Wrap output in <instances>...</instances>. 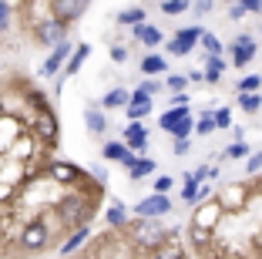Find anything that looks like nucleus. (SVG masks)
Wrapping results in <instances>:
<instances>
[{
  "label": "nucleus",
  "instance_id": "1",
  "mask_svg": "<svg viewBox=\"0 0 262 259\" xmlns=\"http://www.w3.org/2000/svg\"><path fill=\"white\" fill-rule=\"evenodd\" d=\"M94 215V202L88 195H68L57 202V219H61V226L68 229H77V226H88V219Z\"/></svg>",
  "mask_w": 262,
  "mask_h": 259
},
{
  "label": "nucleus",
  "instance_id": "2",
  "mask_svg": "<svg viewBox=\"0 0 262 259\" xmlns=\"http://www.w3.org/2000/svg\"><path fill=\"white\" fill-rule=\"evenodd\" d=\"M128 232H131V239H135L141 249H151L155 252V249H162V246H168V229L158 226L155 219H138Z\"/></svg>",
  "mask_w": 262,
  "mask_h": 259
},
{
  "label": "nucleus",
  "instance_id": "3",
  "mask_svg": "<svg viewBox=\"0 0 262 259\" xmlns=\"http://www.w3.org/2000/svg\"><path fill=\"white\" fill-rule=\"evenodd\" d=\"M34 37H37V44H44V47H57L61 41H68V24L54 21V17H44V21L34 24Z\"/></svg>",
  "mask_w": 262,
  "mask_h": 259
},
{
  "label": "nucleus",
  "instance_id": "4",
  "mask_svg": "<svg viewBox=\"0 0 262 259\" xmlns=\"http://www.w3.org/2000/svg\"><path fill=\"white\" fill-rule=\"evenodd\" d=\"M88 4L91 0H47V10H51V17L54 21H61V24H74V21H81V14L88 10Z\"/></svg>",
  "mask_w": 262,
  "mask_h": 259
},
{
  "label": "nucleus",
  "instance_id": "5",
  "mask_svg": "<svg viewBox=\"0 0 262 259\" xmlns=\"http://www.w3.org/2000/svg\"><path fill=\"white\" fill-rule=\"evenodd\" d=\"M47 243H51V229H47V222L34 219V222H27V226L20 229V246H24L27 252H37V249H44Z\"/></svg>",
  "mask_w": 262,
  "mask_h": 259
},
{
  "label": "nucleus",
  "instance_id": "6",
  "mask_svg": "<svg viewBox=\"0 0 262 259\" xmlns=\"http://www.w3.org/2000/svg\"><path fill=\"white\" fill-rule=\"evenodd\" d=\"M171 212V198L168 195H158V192H151L148 198H141L138 206H135V215L138 219H162V215Z\"/></svg>",
  "mask_w": 262,
  "mask_h": 259
},
{
  "label": "nucleus",
  "instance_id": "7",
  "mask_svg": "<svg viewBox=\"0 0 262 259\" xmlns=\"http://www.w3.org/2000/svg\"><path fill=\"white\" fill-rule=\"evenodd\" d=\"M34 135L44 142V145H57V114L51 108H40L37 118H34Z\"/></svg>",
  "mask_w": 262,
  "mask_h": 259
},
{
  "label": "nucleus",
  "instance_id": "8",
  "mask_svg": "<svg viewBox=\"0 0 262 259\" xmlns=\"http://www.w3.org/2000/svg\"><path fill=\"white\" fill-rule=\"evenodd\" d=\"M71 51H74V47H71V41H61L57 47H51L47 61L40 64V77H57V74H61V71H64V61L71 57Z\"/></svg>",
  "mask_w": 262,
  "mask_h": 259
},
{
  "label": "nucleus",
  "instance_id": "9",
  "mask_svg": "<svg viewBox=\"0 0 262 259\" xmlns=\"http://www.w3.org/2000/svg\"><path fill=\"white\" fill-rule=\"evenodd\" d=\"M47 175L54 178L57 185H71V189L84 182V172L77 165H71V162H51V165H47Z\"/></svg>",
  "mask_w": 262,
  "mask_h": 259
},
{
  "label": "nucleus",
  "instance_id": "10",
  "mask_svg": "<svg viewBox=\"0 0 262 259\" xmlns=\"http://www.w3.org/2000/svg\"><path fill=\"white\" fill-rule=\"evenodd\" d=\"M199 37H202V27H182V31L168 41V54H175V57L192 54V47L199 44Z\"/></svg>",
  "mask_w": 262,
  "mask_h": 259
},
{
  "label": "nucleus",
  "instance_id": "11",
  "mask_svg": "<svg viewBox=\"0 0 262 259\" xmlns=\"http://www.w3.org/2000/svg\"><path fill=\"white\" fill-rule=\"evenodd\" d=\"M121 142H124V148H128L131 155H145L148 152V131H145V125L141 122H131L128 128H124V135H121Z\"/></svg>",
  "mask_w": 262,
  "mask_h": 259
},
{
  "label": "nucleus",
  "instance_id": "12",
  "mask_svg": "<svg viewBox=\"0 0 262 259\" xmlns=\"http://www.w3.org/2000/svg\"><path fill=\"white\" fill-rule=\"evenodd\" d=\"M252 57H255V37L252 34H239V37L232 41V64L235 68H246Z\"/></svg>",
  "mask_w": 262,
  "mask_h": 259
},
{
  "label": "nucleus",
  "instance_id": "13",
  "mask_svg": "<svg viewBox=\"0 0 262 259\" xmlns=\"http://www.w3.org/2000/svg\"><path fill=\"white\" fill-rule=\"evenodd\" d=\"M219 219H222V206H219V202H202V209L192 219V229H208V232H215Z\"/></svg>",
  "mask_w": 262,
  "mask_h": 259
},
{
  "label": "nucleus",
  "instance_id": "14",
  "mask_svg": "<svg viewBox=\"0 0 262 259\" xmlns=\"http://www.w3.org/2000/svg\"><path fill=\"white\" fill-rule=\"evenodd\" d=\"M101 155H104L108 162H121L124 168H131V165H135V158H138V155H131L128 148H124V142H108V145L101 148Z\"/></svg>",
  "mask_w": 262,
  "mask_h": 259
},
{
  "label": "nucleus",
  "instance_id": "15",
  "mask_svg": "<svg viewBox=\"0 0 262 259\" xmlns=\"http://www.w3.org/2000/svg\"><path fill=\"white\" fill-rule=\"evenodd\" d=\"M131 34H135V41H141L145 47H158L162 44V27H155V24H138V27H131Z\"/></svg>",
  "mask_w": 262,
  "mask_h": 259
},
{
  "label": "nucleus",
  "instance_id": "16",
  "mask_svg": "<svg viewBox=\"0 0 262 259\" xmlns=\"http://www.w3.org/2000/svg\"><path fill=\"white\" fill-rule=\"evenodd\" d=\"M88 54H91V47H88V44L74 47V51H71V57L64 61V71H61V77H71V74H77V71H81V64L88 61Z\"/></svg>",
  "mask_w": 262,
  "mask_h": 259
},
{
  "label": "nucleus",
  "instance_id": "17",
  "mask_svg": "<svg viewBox=\"0 0 262 259\" xmlns=\"http://www.w3.org/2000/svg\"><path fill=\"white\" fill-rule=\"evenodd\" d=\"M225 68H229V64H225L222 54H208V57H205V74H202V77H205L208 84H215L219 77L225 74Z\"/></svg>",
  "mask_w": 262,
  "mask_h": 259
},
{
  "label": "nucleus",
  "instance_id": "18",
  "mask_svg": "<svg viewBox=\"0 0 262 259\" xmlns=\"http://www.w3.org/2000/svg\"><path fill=\"white\" fill-rule=\"evenodd\" d=\"M155 168H158V165H155V158L141 155V158H135V165L128 168V178H131V182H141V178H148V175H151Z\"/></svg>",
  "mask_w": 262,
  "mask_h": 259
},
{
  "label": "nucleus",
  "instance_id": "19",
  "mask_svg": "<svg viewBox=\"0 0 262 259\" xmlns=\"http://www.w3.org/2000/svg\"><path fill=\"white\" fill-rule=\"evenodd\" d=\"M84 122H88V131H91V135H104V131H108V118H104L101 108H88Z\"/></svg>",
  "mask_w": 262,
  "mask_h": 259
},
{
  "label": "nucleus",
  "instance_id": "20",
  "mask_svg": "<svg viewBox=\"0 0 262 259\" xmlns=\"http://www.w3.org/2000/svg\"><path fill=\"white\" fill-rule=\"evenodd\" d=\"M88 236H91V229H88V226H77L74 232H71V236L64 239V246H61V256H71V252H74V249H81Z\"/></svg>",
  "mask_w": 262,
  "mask_h": 259
},
{
  "label": "nucleus",
  "instance_id": "21",
  "mask_svg": "<svg viewBox=\"0 0 262 259\" xmlns=\"http://www.w3.org/2000/svg\"><path fill=\"white\" fill-rule=\"evenodd\" d=\"M165 68H168V61H165L162 54H145V61H141V71H145L148 77L165 74Z\"/></svg>",
  "mask_w": 262,
  "mask_h": 259
},
{
  "label": "nucleus",
  "instance_id": "22",
  "mask_svg": "<svg viewBox=\"0 0 262 259\" xmlns=\"http://www.w3.org/2000/svg\"><path fill=\"white\" fill-rule=\"evenodd\" d=\"M162 91V81H155V77H148V81H141L135 91H131V101H151V94Z\"/></svg>",
  "mask_w": 262,
  "mask_h": 259
},
{
  "label": "nucleus",
  "instance_id": "23",
  "mask_svg": "<svg viewBox=\"0 0 262 259\" xmlns=\"http://www.w3.org/2000/svg\"><path fill=\"white\" fill-rule=\"evenodd\" d=\"M148 21V10L145 7H128L118 14V24H124V27H138V24Z\"/></svg>",
  "mask_w": 262,
  "mask_h": 259
},
{
  "label": "nucleus",
  "instance_id": "24",
  "mask_svg": "<svg viewBox=\"0 0 262 259\" xmlns=\"http://www.w3.org/2000/svg\"><path fill=\"white\" fill-rule=\"evenodd\" d=\"M128 101H131V94L124 91V88H111V91L101 98V108H128Z\"/></svg>",
  "mask_w": 262,
  "mask_h": 259
},
{
  "label": "nucleus",
  "instance_id": "25",
  "mask_svg": "<svg viewBox=\"0 0 262 259\" xmlns=\"http://www.w3.org/2000/svg\"><path fill=\"white\" fill-rule=\"evenodd\" d=\"M185 118H192V114H188V108H168V111L162 114V122H158V125H162V131H171L178 122H185Z\"/></svg>",
  "mask_w": 262,
  "mask_h": 259
},
{
  "label": "nucleus",
  "instance_id": "26",
  "mask_svg": "<svg viewBox=\"0 0 262 259\" xmlns=\"http://www.w3.org/2000/svg\"><path fill=\"white\" fill-rule=\"evenodd\" d=\"M104 219H108L111 229H124V226H128V209H124L121 202H115V206L108 209V215H104Z\"/></svg>",
  "mask_w": 262,
  "mask_h": 259
},
{
  "label": "nucleus",
  "instance_id": "27",
  "mask_svg": "<svg viewBox=\"0 0 262 259\" xmlns=\"http://www.w3.org/2000/svg\"><path fill=\"white\" fill-rule=\"evenodd\" d=\"M239 108H242L246 114H255V111L262 108V94H259V91H246V94H239Z\"/></svg>",
  "mask_w": 262,
  "mask_h": 259
},
{
  "label": "nucleus",
  "instance_id": "28",
  "mask_svg": "<svg viewBox=\"0 0 262 259\" xmlns=\"http://www.w3.org/2000/svg\"><path fill=\"white\" fill-rule=\"evenodd\" d=\"M124 111H128V122H141V118L151 111V101H128Z\"/></svg>",
  "mask_w": 262,
  "mask_h": 259
},
{
  "label": "nucleus",
  "instance_id": "29",
  "mask_svg": "<svg viewBox=\"0 0 262 259\" xmlns=\"http://www.w3.org/2000/svg\"><path fill=\"white\" fill-rule=\"evenodd\" d=\"M188 7H192V0H162V14H168V17L185 14Z\"/></svg>",
  "mask_w": 262,
  "mask_h": 259
},
{
  "label": "nucleus",
  "instance_id": "30",
  "mask_svg": "<svg viewBox=\"0 0 262 259\" xmlns=\"http://www.w3.org/2000/svg\"><path fill=\"white\" fill-rule=\"evenodd\" d=\"M199 41H202V47H205L208 54H222V41H219L212 31H202V37H199Z\"/></svg>",
  "mask_w": 262,
  "mask_h": 259
},
{
  "label": "nucleus",
  "instance_id": "31",
  "mask_svg": "<svg viewBox=\"0 0 262 259\" xmlns=\"http://www.w3.org/2000/svg\"><path fill=\"white\" fill-rule=\"evenodd\" d=\"M195 131H199V135H212V131H215V118H212V111H202V118L195 122Z\"/></svg>",
  "mask_w": 262,
  "mask_h": 259
},
{
  "label": "nucleus",
  "instance_id": "32",
  "mask_svg": "<svg viewBox=\"0 0 262 259\" xmlns=\"http://www.w3.org/2000/svg\"><path fill=\"white\" fill-rule=\"evenodd\" d=\"M212 118H215V128H232V108H215Z\"/></svg>",
  "mask_w": 262,
  "mask_h": 259
},
{
  "label": "nucleus",
  "instance_id": "33",
  "mask_svg": "<svg viewBox=\"0 0 262 259\" xmlns=\"http://www.w3.org/2000/svg\"><path fill=\"white\" fill-rule=\"evenodd\" d=\"M259 88H262V77H259V74H246V77L239 81V94H246V91H259Z\"/></svg>",
  "mask_w": 262,
  "mask_h": 259
},
{
  "label": "nucleus",
  "instance_id": "34",
  "mask_svg": "<svg viewBox=\"0 0 262 259\" xmlns=\"http://www.w3.org/2000/svg\"><path fill=\"white\" fill-rule=\"evenodd\" d=\"M192 131H195V122H192V118H185V122H178L175 128L168 131V135H171V138H188Z\"/></svg>",
  "mask_w": 262,
  "mask_h": 259
},
{
  "label": "nucleus",
  "instance_id": "35",
  "mask_svg": "<svg viewBox=\"0 0 262 259\" xmlns=\"http://www.w3.org/2000/svg\"><path fill=\"white\" fill-rule=\"evenodd\" d=\"M225 158H249V145L246 142H232V145L225 148Z\"/></svg>",
  "mask_w": 262,
  "mask_h": 259
},
{
  "label": "nucleus",
  "instance_id": "36",
  "mask_svg": "<svg viewBox=\"0 0 262 259\" xmlns=\"http://www.w3.org/2000/svg\"><path fill=\"white\" fill-rule=\"evenodd\" d=\"M151 259H185V252L175 249V246H162V249H155Z\"/></svg>",
  "mask_w": 262,
  "mask_h": 259
},
{
  "label": "nucleus",
  "instance_id": "37",
  "mask_svg": "<svg viewBox=\"0 0 262 259\" xmlns=\"http://www.w3.org/2000/svg\"><path fill=\"white\" fill-rule=\"evenodd\" d=\"M165 84H168L171 94H175V91H185V88H188V77L185 74H168V77H165Z\"/></svg>",
  "mask_w": 262,
  "mask_h": 259
},
{
  "label": "nucleus",
  "instance_id": "38",
  "mask_svg": "<svg viewBox=\"0 0 262 259\" xmlns=\"http://www.w3.org/2000/svg\"><path fill=\"white\" fill-rule=\"evenodd\" d=\"M171 185H175V178H171V175H158V178H155V192H158V195H168Z\"/></svg>",
  "mask_w": 262,
  "mask_h": 259
},
{
  "label": "nucleus",
  "instance_id": "39",
  "mask_svg": "<svg viewBox=\"0 0 262 259\" xmlns=\"http://www.w3.org/2000/svg\"><path fill=\"white\" fill-rule=\"evenodd\" d=\"M225 4H242L246 14H262V0H225Z\"/></svg>",
  "mask_w": 262,
  "mask_h": 259
},
{
  "label": "nucleus",
  "instance_id": "40",
  "mask_svg": "<svg viewBox=\"0 0 262 259\" xmlns=\"http://www.w3.org/2000/svg\"><path fill=\"white\" fill-rule=\"evenodd\" d=\"M10 27V4L7 0H0V34Z\"/></svg>",
  "mask_w": 262,
  "mask_h": 259
},
{
  "label": "nucleus",
  "instance_id": "41",
  "mask_svg": "<svg viewBox=\"0 0 262 259\" xmlns=\"http://www.w3.org/2000/svg\"><path fill=\"white\" fill-rule=\"evenodd\" d=\"M182 198H185V202H195V206H199V185L185 182V189H182Z\"/></svg>",
  "mask_w": 262,
  "mask_h": 259
},
{
  "label": "nucleus",
  "instance_id": "42",
  "mask_svg": "<svg viewBox=\"0 0 262 259\" xmlns=\"http://www.w3.org/2000/svg\"><path fill=\"white\" fill-rule=\"evenodd\" d=\"M192 239H195V246H208L212 243V232L208 229H192Z\"/></svg>",
  "mask_w": 262,
  "mask_h": 259
},
{
  "label": "nucleus",
  "instance_id": "43",
  "mask_svg": "<svg viewBox=\"0 0 262 259\" xmlns=\"http://www.w3.org/2000/svg\"><path fill=\"white\" fill-rule=\"evenodd\" d=\"M246 168H249V175H255V172H259V168H262V152L249 155V158H246Z\"/></svg>",
  "mask_w": 262,
  "mask_h": 259
},
{
  "label": "nucleus",
  "instance_id": "44",
  "mask_svg": "<svg viewBox=\"0 0 262 259\" xmlns=\"http://www.w3.org/2000/svg\"><path fill=\"white\" fill-rule=\"evenodd\" d=\"M111 61H115V64H124V61H128V47L115 44V47H111Z\"/></svg>",
  "mask_w": 262,
  "mask_h": 259
},
{
  "label": "nucleus",
  "instance_id": "45",
  "mask_svg": "<svg viewBox=\"0 0 262 259\" xmlns=\"http://www.w3.org/2000/svg\"><path fill=\"white\" fill-rule=\"evenodd\" d=\"M192 7L199 10V14H212V7H215V0H192Z\"/></svg>",
  "mask_w": 262,
  "mask_h": 259
},
{
  "label": "nucleus",
  "instance_id": "46",
  "mask_svg": "<svg viewBox=\"0 0 262 259\" xmlns=\"http://www.w3.org/2000/svg\"><path fill=\"white\" fill-rule=\"evenodd\" d=\"M246 17V7L242 4H229V21H242Z\"/></svg>",
  "mask_w": 262,
  "mask_h": 259
},
{
  "label": "nucleus",
  "instance_id": "47",
  "mask_svg": "<svg viewBox=\"0 0 262 259\" xmlns=\"http://www.w3.org/2000/svg\"><path fill=\"white\" fill-rule=\"evenodd\" d=\"M188 148H192V145H188V138H175L171 152H175V155H188Z\"/></svg>",
  "mask_w": 262,
  "mask_h": 259
},
{
  "label": "nucleus",
  "instance_id": "48",
  "mask_svg": "<svg viewBox=\"0 0 262 259\" xmlns=\"http://www.w3.org/2000/svg\"><path fill=\"white\" fill-rule=\"evenodd\" d=\"M171 108H188V94L175 91V94H171Z\"/></svg>",
  "mask_w": 262,
  "mask_h": 259
},
{
  "label": "nucleus",
  "instance_id": "49",
  "mask_svg": "<svg viewBox=\"0 0 262 259\" xmlns=\"http://www.w3.org/2000/svg\"><path fill=\"white\" fill-rule=\"evenodd\" d=\"M0 114H4V98H0Z\"/></svg>",
  "mask_w": 262,
  "mask_h": 259
},
{
  "label": "nucleus",
  "instance_id": "50",
  "mask_svg": "<svg viewBox=\"0 0 262 259\" xmlns=\"http://www.w3.org/2000/svg\"><path fill=\"white\" fill-rule=\"evenodd\" d=\"M259 34H262V31H259Z\"/></svg>",
  "mask_w": 262,
  "mask_h": 259
}]
</instances>
